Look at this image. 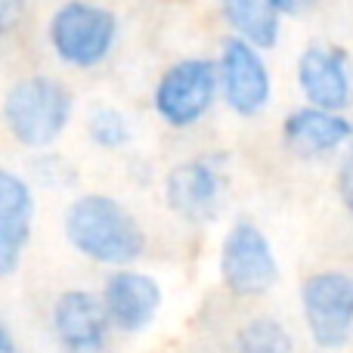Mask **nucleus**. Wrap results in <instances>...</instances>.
I'll return each mask as SVG.
<instances>
[{
  "mask_svg": "<svg viewBox=\"0 0 353 353\" xmlns=\"http://www.w3.org/2000/svg\"><path fill=\"white\" fill-rule=\"evenodd\" d=\"M220 174L208 161H183L165 180V199L174 214L189 223L211 220L220 208Z\"/></svg>",
  "mask_w": 353,
  "mask_h": 353,
  "instance_id": "12",
  "label": "nucleus"
},
{
  "mask_svg": "<svg viewBox=\"0 0 353 353\" xmlns=\"http://www.w3.org/2000/svg\"><path fill=\"white\" fill-rule=\"evenodd\" d=\"M118 19L105 6L87 0H68L53 12L47 37L56 59L72 68H93L112 53Z\"/></svg>",
  "mask_w": 353,
  "mask_h": 353,
  "instance_id": "3",
  "label": "nucleus"
},
{
  "mask_svg": "<svg viewBox=\"0 0 353 353\" xmlns=\"http://www.w3.org/2000/svg\"><path fill=\"white\" fill-rule=\"evenodd\" d=\"M220 279L236 298H261L279 279L270 239L248 220L230 226L220 248Z\"/></svg>",
  "mask_w": 353,
  "mask_h": 353,
  "instance_id": "5",
  "label": "nucleus"
},
{
  "mask_svg": "<svg viewBox=\"0 0 353 353\" xmlns=\"http://www.w3.org/2000/svg\"><path fill=\"white\" fill-rule=\"evenodd\" d=\"M25 6H28V0H0V37L10 34L22 22Z\"/></svg>",
  "mask_w": 353,
  "mask_h": 353,
  "instance_id": "18",
  "label": "nucleus"
},
{
  "mask_svg": "<svg viewBox=\"0 0 353 353\" xmlns=\"http://www.w3.org/2000/svg\"><path fill=\"white\" fill-rule=\"evenodd\" d=\"M87 134H90V140L97 143L99 149H121L130 143V124L118 109L99 105V109L90 112Z\"/></svg>",
  "mask_w": 353,
  "mask_h": 353,
  "instance_id": "16",
  "label": "nucleus"
},
{
  "mask_svg": "<svg viewBox=\"0 0 353 353\" xmlns=\"http://www.w3.org/2000/svg\"><path fill=\"white\" fill-rule=\"evenodd\" d=\"M273 3V10L279 12V16H307V12H313L323 0H270Z\"/></svg>",
  "mask_w": 353,
  "mask_h": 353,
  "instance_id": "19",
  "label": "nucleus"
},
{
  "mask_svg": "<svg viewBox=\"0 0 353 353\" xmlns=\"http://www.w3.org/2000/svg\"><path fill=\"white\" fill-rule=\"evenodd\" d=\"M338 195H341L344 208L353 211V146L347 149V155L341 159V168H338Z\"/></svg>",
  "mask_w": 353,
  "mask_h": 353,
  "instance_id": "17",
  "label": "nucleus"
},
{
  "mask_svg": "<svg viewBox=\"0 0 353 353\" xmlns=\"http://www.w3.org/2000/svg\"><path fill=\"white\" fill-rule=\"evenodd\" d=\"M220 87L236 115L251 118L270 103V72L254 47L230 37L220 50Z\"/></svg>",
  "mask_w": 353,
  "mask_h": 353,
  "instance_id": "8",
  "label": "nucleus"
},
{
  "mask_svg": "<svg viewBox=\"0 0 353 353\" xmlns=\"http://www.w3.org/2000/svg\"><path fill=\"white\" fill-rule=\"evenodd\" d=\"M298 84L310 109L341 115L350 103L347 53L329 43H310L298 59Z\"/></svg>",
  "mask_w": 353,
  "mask_h": 353,
  "instance_id": "9",
  "label": "nucleus"
},
{
  "mask_svg": "<svg viewBox=\"0 0 353 353\" xmlns=\"http://www.w3.org/2000/svg\"><path fill=\"white\" fill-rule=\"evenodd\" d=\"M236 347L239 353H294V341L276 316H254L239 329Z\"/></svg>",
  "mask_w": 353,
  "mask_h": 353,
  "instance_id": "15",
  "label": "nucleus"
},
{
  "mask_svg": "<svg viewBox=\"0 0 353 353\" xmlns=\"http://www.w3.org/2000/svg\"><path fill=\"white\" fill-rule=\"evenodd\" d=\"M0 353H22L16 344V338H12V332L6 329L3 323H0Z\"/></svg>",
  "mask_w": 353,
  "mask_h": 353,
  "instance_id": "20",
  "label": "nucleus"
},
{
  "mask_svg": "<svg viewBox=\"0 0 353 353\" xmlns=\"http://www.w3.org/2000/svg\"><path fill=\"white\" fill-rule=\"evenodd\" d=\"M214 97H217V68L208 59H183L159 78L152 105L161 121L171 128H192L214 105Z\"/></svg>",
  "mask_w": 353,
  "mask_h": 353,
  "instance_id": "6",
  "label": "nucleus"
},
{
  "mask_svg": "<svg viewBox=\"0 0 353 353\" xmlns=\"http://www.w3.org/2000/svg\"><path fill=\"white\" fill-rule=\"evenodd\" d=\"M353 137V124L338 112H323V109H304L292 112L282 121V143L301 159H323L341 149Z\"/></svg>",
  "mask_w": 353,
  "mask_h": 353,
  "instance_id": "13",
  "label": "nucleus"
},
{
  "mask_svg": "<svg viewBox=\"0 0 353 353\" xmlns=\"http://www.w3.org/2000/svg\"><path fill=\"white\" fill-rule=\"evenodd\" d=\"M62 230L78 254L109 267H128L146 248V236L134 214L118 199L99 192L78 195L68 205Z\"/></svg>",
  "mask_w": 353,
  "mask_h": 353,
  "instance_id": "1",
  "label": "nucleus"
},
{
  "mask_svg": "<svg viewBox=\"0 0 353 353\" xmlns=\"http://www.w3.org/2000/svg\"><path fill=\"white\" fill-rule=\"evenodd\" d=\"M34 226V192L28 180L0 168V279L19 270Z\"/></svg>",
  "mask_w": 353,
  "mask_h": 353,
  "instance_id": "11",
  "label": "nucleus"
},
{
  "mask_svg": "<svg viewBox=\"0 0 353 353\" xmlns=\"http://www.w3.org/2000/svg\"><path fill=\"white\" fill-rule=\"evenodd\" d=\"M103 310L112 329L118 332H143L152 325L161 307V285L137 270H115L103 285Z\"/></svg>",
  "mask_w": 353,
  "mask_h": 353,
  "instance_id": "10",
  "label": "nucleus"
},
{
  "mask_svg": "<svg viewBox=\"0 0 353 353\" xmlns=\"http://www.w3.org/2000/svg\"><path fill=\"white\" fill-rule=\"evenodd\" d=\"M220 12H223L226 25L236 31L239 41L248 47L270 50L279 41V12L273 10L270 0H220Z\"/></svg>",
  "mask_w": 353,
  "mask_h": 353,
  "instance_id": "14",
  "label": "nucleus"
},
{
  "mask_svg": "<svg viewBox=\"0 0 353 353\" xmlns=\"http://www.w3.org/2000/svg\"><path fill=\"white\" fill-rule=\"evenodd\" d=\"M53 335L65 353H105L109 347V319L103 301L84 288H68L53 304Z\"/></svg>",
  "mask_w": 353,
  "mask_h": 353,
  "instance_id": "7",
  "label": "nucleus"
},
{
  "mask_svg": "<svg viewBox=\"0 0 353 353\" xmlns=\"http://www.w3.org/2000/svg\"><path fill=\"white\" fill-rule=\"evenodd\" d=\"M72 112V90L50 74H28L3 97V124L25 149H50L68 128Z\"/></svg>",
  "mask_w": 353,
  "mask_h": 353,
  "instance_id": "2",
  "label": "nucleus"
},
{
  "mask_svg": "<svg viewBox=\"0 0 353 353\" xmlns=\"http://www.w3.org/2000/svg\"><path fill=\"white\" fill-rule=\"evenodd\" d=\"M301 310L319 350H341L353 338V276L323 270L301 285Z\"/></svg>",
  "mask_w": 353,
  "mask_h": 353,
  "instance_id": "4",
  "label": "nucleus"
}]
</instances>
